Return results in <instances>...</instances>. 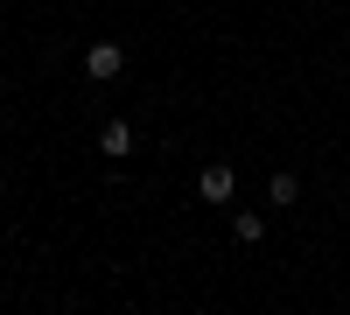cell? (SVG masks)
I'll list each match as a JSON object with an SVG mask.
<instances>
[{
	"mask_svg": "<svg viewBox=\"0 0 350 315\" xmlns=\"http://www.w3.org/2000/svg\"><path fill=\"white\" fill-rule=\"evenodd\" d=\"M98 154L126 161V154H133V126H126V120H105V126H98Z\"/></svg>",
	"mask_w": 350,
	"mask_h": 315,
	"instance_id": "3",
	"label": "cell"
},
{
	"mask_svg": "<svg viewBox=\"0 0 350 315\" xmlns=\"http://www.w3.org/2000/svg\"><path fill=\"white\" fill-rule=\"evenodd\" d=\"M231 189H239V168H231V161H203L196 168V196H203V204H224Z\"/></svg>",
	"mask_w": 350,
	"mask_h": 315,
	"instance_id": "1",
	"label": "cell"
},
{
	"mask_svg": "<svg viewBox=\"0 0 350 315\" xmlns=\"http://www.w3.org/2000/svg\"><path fill=\"white\" fill-rule=\"evenodd\" d=\"M120 70H126V49L120 42H92V49H84V77H92V84H112Z\"/></svg>",
	"mask_w": 350,
	"mask_h": 315,
	"instance_id": "2",
	"label": "cell"
},
{
	"mask_svg": "<svg viewBox=\"0 0 350 315\" xmlns=\"http://www.w3.org/2000/svg\"><path fill=\"white\" fill-rule=\"evenodd\" d=\"M231 232H239V245H259V238H267V217L245 210V217H231Z\"/></svg>",
	"mask_w": 350,
	"mask_h": 315,
	"instance_id": "4",
	"label": "cell"
},
{
	"mask_svg": "<svg viewBox=\"0 0 350 315\" xmlns=\"http://www.w3.org/2000/svg\"><path fill=\"white\" fill-rule=\"evenodd\" d=\"M267 196H273V204H280V210H287V204H295V196H301V182H295V176H287V168H280V176H273V182H267Z\"/></svg>",
	"mask_w": 350,
	"mask_h": 315,
	"instance_id": "5",
	"label": "cell"
}]
</instances>
